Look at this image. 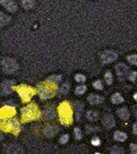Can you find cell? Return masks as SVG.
I'll list each match as a JSON object with an SVG mask.
<instances>
[{
	"mask_svg": "<svg viewBox=\"0 0 137 154\" xmlns=\"http://www.w3.org/2000/svg\"><path fill=\"white\" fill-rule=\"evenodd\" d=\"M57 91V85L51 82H45L39 84L37 93L41 99H49L55 95Z\"/></svg>",
	"mask_w": 137,
	"mask_h": 154,
	"instance_id": "obj_1",
	"label": "cell"
},
{
	"mask_svg": "<svg viewBox=\"0 0 137 154\" xmlns=\"http://www.w3.org/2000/svg\"><path fill=\"white\" fill-rule=\"evenodd\" d=\"M59 118L64 125H70L73 122V111L71 106L68 102L61 103L58 107Z\"/></svg>",
	"mask_w": 137,
	"mask_h": 154,
	"instance_id": "obj_2",
	"label": "cell"
},
{
	"mask_svg": "<svg viewBox=\"0 0 137 154\" xmlns=\"http://www.w3.org/2000/svg\"><path fill=\"white\" fill-rule=\"evenodd\" d=\"M41 112H40L38 107L35 103H31L21 111V119L22 122L36 120L40 118Z\"/></svg>",
	"mask_w": 137,
	"mask_h": 154,
	"instance_id": "obj_3",
	"label": "cell"
},
{
	"mask_svg": "<svg viewBox=\"0 0 137 154\" xmlns=\"http://www.w3.org/2000/svg\"><path fill=\"white\" fill-rule=\"evenodd\" d=\"M0 130L9 132V133H13L14 134L19 133L20 127L19 123L17 122L16 119H4V120L0 121Z\"/></svg>",
	"mask_w": 137,
	"mask_h": 154,
	"instance_id": "obj_4",
	"label": "cell"
},
{
	"mask_svg": "<svg viewBox=\"0 0 137 154\" xmlns=\"http://www.w3.org/2000/svg\"><path fill=\"white\" fill-rule=\"evenodd\" d=\"M15 89H17V93H19L20 97L24 102L29 101L36 93V89L25 85H21L18 87H16Z\"/></svg>",
	"mask_w": 137,
	"mask_h": 154,
	"instance_id": "obj_5",
	"label": "cell"
},
{
	"mask_svg": "<svg viewBox=\"0 0 137 154\" xmlns=\"http://www.w3.org/2000/svg\"><path fill=\"white\" fill-rule=\"evenodd\" d=\"M2 66L4 72L7 74H12L18 69V65H17V62L12 59H9V58L2 60Z\"/></svg>",
	"mask_w": 137,
	"mask_h": 154,
	"instance_id": "obj_6",
	"label": "cell"
},
{
	"mask_svg": "<svg viewBox=\"0 0 137 154\" xmlns=\"http://www.w3.org/2000/svg\"><path fill=\"white\" fill-rule=\"evenodd\" d=\"M100 58H101V61L103 62V63L107 64L115 61L118 58V55L113 51H106L102 53Z\"/></svg>",
	"mask_w": 137,
	"mask_h": 154,
	"instance_id": "obj_7",
	"label": "cell"
},
{
	"mask_svg": "<svg viewBox=\"0 0 137 154\" xmlns=\"http://www.w3.org/2000/svg\"><path fill=\"white\" fill-rule=\"evenodd\" d=\"M16 114V110L12 107H2L0 108V119H7L10 118Z\"/></svg>",
	"mask_w": 137,
	"mask_h": 154,
	"instance_id": "obj_8",
	"label": "cell"
},
{
	"mask_svg": "<svg viewBox=\"0 0 137 154\" xmlns=\"http://www.w3.org/2000/svg\"><path fill=\"white\" fill-rule=\"evenodd\" d=\"M0 4L10 13H14L17 11V3L15 0H0Z\"/></svg>",
	"mask_w": 137,
	"mask_h": 154,
	"instance_id": "obj_9",
	"label": "cell"
},
{
	"mask_svg": "<svg viewBox=\"0 0 137 154\" xmlns=\"http://www.w3.org/2000/svg\"><path fill=\"white\" fill-rule=\"evenodd\" d=\"M103 123L104 127L108 130L112 129L115 126V119H114V116L111 115H106L103 119Z\"/></svg>",
	"mask_w": 137,
	"mask_h": 154,
	"instance_id": "obj_10",
	"label": "cell"
},
{
	"mask_svg": "<svg viewBox=\"0 0 137 154\" xmlns=\"http://www.w3.org/2000/svg\"><path fill=\"white\" fill-rule=\"evenodd\" d=\"M88 100L92 105H96L103 102V98L97 94H90L88 97Z\"/></svg>",
	"mask_w": 137,
	"mask_h": 154,
	"instance_id": "obj_11",
	"label": "cell"
},
{
	"mask_svg": "<svg viewBox=\"0 0 137 154\" xmlns=\"http://www.w3.org/2000/svg\"><path fill=\"white\" fill-rule=\"evenodd\" d=\"M115 68H116L117 73H118V75H120V76H124V75H125V74L128 73V71H129V67H128V66L122 63L118 64Z\"/></svg>",
	"mask_w": 137,
	"mask_h": 154,
	"instance_id": "obj_12",
	"label": "cell"
},
{
	"mask_svg": "<svg viewBox=\"0 0 137 154\" xmlns=\"http://www.w3.org/2000/svg\"><path fill=\"white\" fill-rule=\"evenodd\" d=\"M58 132V128L55 126H47L44 129V134L47 137H54L55 134H57Z\"/></svg>",
	"mask_w": 137,
	"mask_h": 154,
	"instance_id": "obj_13",
	"label": "cell"
},
{
	"mask_svg": "<svg viewBox=\"0 0 137 154\" xmlns=\"http://www.w3.org/2000/svg\"><path fill=\"white\" fill-rule=\"evenodd\" d=\"M117 114L122 120H128L129 119V116H130L129 110L125 108H121L120 109H118V112H117Z\"/></svg>",
	"mask_w": 137,
	"mask_h": 154,
	"instance_id": "obj_14",
	"label": "cell"
},
{
	"mask_svg": "<svg viewBox=\"0 0 137 154\" xmlns=\"http://www.w3.org/2000/svg\"><path fill=\"white\" fill-rule=\"evenodd\" d=\"M2 89L5 93L10 94L13 92V82H4L2 84Z\"/></svg>",
	"mask_w": 137,
	"mask_h": 154,
	"instance_id": "obj_15",
	"label": "cell"
},
{
	"mask_svg": "<svg viewBox=\"0 0 137 154\" xmlns=\"http://www.w3.org/2000/svg\"><path fill=\"white\" fill-rule=\"evenodd\" d=\"M127 134L124 132H122V131H116L114 134V138L116 141H121V142H122V141H124L125 140L127 139Z\"/></svg>",
	"mask_w": 137,
	"mask_h": 154,
	"instance_id": "obj_16",
	"label": "cell"
},
{
	"mask_svg": "<svg viewBox=\"0 0 137 154\" xmlns=\"http://www.w3.org/2000/svg\"><path fill=\"white\" fill-rule=\"evenodd\" d=\"M111 101L114 104H119V103H121L124 102V98L120 93H115V94L112 96Z\"/></svg>",
	"mask_w": 137,
	"mask_h": 154,
	"instance_id": "obj_17",
	"label": "cell"
},
{
	"mask_svg": "<svg viewBox=\"0 0 137 154\" xmlns=\"http://www.w3.org/2000/svg\"><path fill=\"white\" fill-rule=\"evenodd\" d=\"M10 20V17L7 16V14H4L2 11H0V27L7 25Z\"/></svg>",
	"mask_w": 137,
	"mask_h": 154,
	"instance_id": "obj_18",
	"label": "cell"
},
{
	"mask_svg": "<svg viewBox=\"0 0 137 154\" xmlns=\"http://www.w3.org/2000/svg\"><path fill=\"white\" fill-rule=\"evenodd\" d=\"M45 119H47V120H51L55 118V110L51 108H48L47 109H46L44 113Z\"/></svg>",
	"mask_w": 137,
	"mask_h": 154,
	"instance_id": "obj_19",
	"label": "cell"
},
{
	"mask_svg": "<svg viewBox=\"0 0 137 154\" xmlns=\"http://www.w3.org/2000/svg\"><path fill=\"white\" fill-rule=\"evenodd\" d=\"M34 2L33 0H21V5L25 9H31L34 7Z\"/></svg>",
	"mask_w": 137,
	"mask_h": 154,
	"instance_id": "obj_20",
	"label": "cell"
},
{
	"mask_svg": "<svg viewBox=\"0 0 137 154\" xmlns=\"http://www.w3.org/2000/svg\"><path fill=\"white\" fill-rule=\"evenodd\" d=\"M98 113L95 111H89L87 113V118L91 121H96L98 119Z\"/></svg>",
	"mask_w": 137,
	"mask_h": 154,
	"instance_id": "obj_21",
	"label": "cell"
},
{
	"mask_svg": "<svg viewBox=\"0 0 137 154\" xmlns=\"http://www.w3.org/2000/svg\"><path fill=\"white\" fill-rule=\"evenodd\" d=\"M74 105H75V111H76V119H79V117H80V116L81 115V112H82L83 106L82 104L78 101L76 102V103H74Z\"/></svg>",
	"mask_w": 137,
	"mask_h": 154,
	"instance_id": "obj_22",
	"label": "cell"
},
{
	"mask_svg": "<svg viewBox=\"0 0 137 154\" xmlns=\"http://www.w3.org/2000/svg\"><path fill=\"white\" fill-rule=\"evenodd\" d=\"M104 79H105L107 85H111L113 83V80H114V78H113V75H112V73L110 71H107L104 75Z\"/></svg>",
	"mask_w": 137,
	"mask_h": 154,
	"instance_id": "obj_23",
	"label": "cell"
},
{
	"mask_svg": "<svg viewBox=\"0 0 137 154\" xmlns=\"http://www.w3.org/2000/svg\"><path fill=\"white\" fill-rule=\"evenodd\" d=\"M87 90V87L85 85H79L75 89V93H76V95H83L84 93L86 92Z\"/></svg>",
	"mask_w": 137,
	"mask_h": 154,
	"instance_id": "obj_24",
	"label": "cell"
},
{
	"mask_svg": "<svg viewBox=\"0 0 137 154\" xmlns=\"http://www.w3.org/2000/svg\"><path fill=\"white\" fill-rule=\"evenodd\" d=\"M70 89V84H68V83H65L64 85H62V86H61V89H60V93H61V94H62V95H66V94L69 93Z\"/></svg>",
	"mask_w": 137,
	"mask_h": 154,
	"instance_id": "obj_25",
	"label": "cell"
},
{
	"mask_svg": "<svg viewBox=\"0 0 137 154\" xmlns=\"http://www.w3.org/2000/svg\"><path fill=\"white\" fill-rule=\"evenodd\" d=\"M127 60L132 65L137 66V55H131L127 57Z\"/></svg>",
	"mask_w": 137,
	"mask_h": 154,
	"instance_id": "obj_26",
	"label": "cell"
},
{
	"mask_svg": "<svg viewBox=\"0 0 137 154\" xmlns=\"http://www.w3.org/2000/svg\"><path fill=\"white\" fill-rule=\"evenodd\" d=\"M22 152V149L18 146H12L9 148L8 152H13V153H17V152Z\"/></svg>",
	"mask_w": 137,
	"mask_h": 154,
	"instance_id": "obj_27",
	"label": "cell"
},
{
	"mask_svg": "<svg viewBox=\"0 0 137 154\" xmlns=\"http://www.w3.org/2000/svg\"><path fill=\"white\" fill-rule=\"evenodd\" d=\"M93 86H94L95 89H98V90H102V89H103V85L101 81L99 80L94 82H93Z\"/></svg>",
	"mask_w": 137,
	"mask_h": 154,
	"instance_id": "obj_28",
	"label": "cell"
},
{
	"mask_svg": "<svg viewBox=\"0 0 137 154\" xmlns=\"http://www.w3.org/2000/svg\"><path fill=\"white\" fill-rule=\"evenodd\" d=\"M111 153H124V149L119 146H114L110 150Z\"/></svg>",
	"mask_w": 137,
	"mask_h": 154,
	"instance_id": "obj_29",
	"label": "cell"
},
{
	"mask_svg": "<svg viewBox=\"0 0 137 154\" xmlns=\"http://www.w3.org/2000/svg\"><path fill=\"white\" fill-rule=\"evenodd\" d=\"M61 78L60 75H53V76L50 77L48 78L49 82H51L52 83H56V82H59L60 81H61Z\"/></svg>",
	"mask_w": 137,
	"mask_h": 154,
	"instance_id": "obj_30",
	"label": "cell"
},
{
	"mask_svg": "<svg viewBox=\"0 0 137 154\" xmlns=\"http://www.w3.org/2000/svg\"><path fill=\"white\" fill-rule=\"evenodd\" d=\"M75 80L77 82H80V83H82V82H85V80H86V78L84 74H76V76H75Z\"/></svg>",
	"mask_w": 137,
	"mask_h": 154,
	"instance_id": "obj_31",
	"label": "cell"
},
{
	"mask_svg": "<svg viewBox=\"0 0 137 154\" xmlns=\"http://www.w3.org/2000/svg\"><path fill=\"white\" fill-rule=\"evenodd\" d=\"M74 134H75V137L76 140H80L82 138V133L79 128L74 129Z\"/></svg>",
	"mask_w": 137,
	"mask_h": 154,
	"instance_id": "obj_32",
	"label": "cell"
},
{
	"mask_svg": "<svg viewBox=\"0 0 137 154\" xmlns=\"http://www.w3.org/2000/svg\"><path fill=\"white\" fill-rule=\"evenodd\" d=\"M91 144H92L94 146H99V145L101 144V141H100V139H99V137H95L91 139Z\"/></svg>",
	"mask_w": 137,
	"mask_h": 154,
	"instance_id": "obj_33",
	"label": "cell"
},
{
	"mask_svg": "<svg viewBox=\"0 0 137 154\" xmlns=\"http://www.w3.org/2000/svg\"><path fill=\"white\" fill-rule=\"evenodd\" d=\"M69 139H70V137H69V135L64 134V135H62V136L61 137V138H60V142H61V144L67 143L68 141H69Z\"/></svg>",
	"mask_w": 137,
	"mask_h": 154,
	"instance_id": "obj_34",
	"label": "cell"
},
{
	"mask_svg": "<svg viewBox=\"0 0 137 154\" xmlns=\"http://www.w3.org/2000/svg\"><path fill=\"white\" fill-rule=\"evenodd\" d=\"M136 77H137V73L135 71H133L132 72V73H130L129 78V80L132 81L133 82H135L136 79Z\"/></svg>",
	"mask_w": 137,
	"mask_h": 154,
	"instance_id": "obj_35",
	"label": "cell"
},
{
	"mask_svg": "<svg viewBox=\"0 0 137 154\" xmlns=\"http://www.w3.org/2000/svg\"><path fill=\"white\" fill-rule=\"evenodd\" d=\"M130 149L132 153L137 154V144H131Z\"/></svg>",
	"mask_w": 137,
	"mask_h": 154,
	"instance_id": "obj_36",
	"label": "cell"
},
{
	"mask_svg": "<svg viewBox=\"0 0 137 154\" xmlns=\"http://www.w3.org/2000/svg\"><path fill=\"white\" fill-rule=\"evenodd\" d=\"M133 133L135 134H137V122H136L133 126Z\"/></svg>",
	"mask_w": 137,
	"mask_h": 154,
	"instance_id": "obj_37",
	"label": "cell"
},
{
	"mask_svg": "<svg viewBox=\"0 0 137 154\" xmlns=\"http://www.w3.org/2000/svg\"><path fill=\"white\" fill-rule=\"evenodd\" d=\"M133 98H134V100H135L136 101H137V93L134 94V96H133Z\"/></svg>",
	"mask_w": 137,
	"mask_h": 154,
	"instance_id": "obj_38",
	"label": "cell"
},
{
	"mask_svg": "<svg viewBox=\"0 0 137 154\" xmlns=\"http://www.w3.org/2000/svg\"><path fill=\"white\" fill-rule=\"evenodd\" d=\"M2 135L1 134H0V140L2 139Z\"/></svg>",
	"mask_w": 137,
	"mask_h": 154,
	"instance_id": "obj_39",
	"label": "cell"
}]
</instances>
